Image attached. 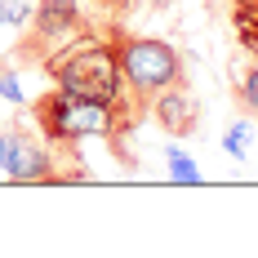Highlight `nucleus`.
<instances>
[{
    "label": "nucleus",
    "instance_id": "obj_1",
    "mask_svg": "<svg viewBox=\"0 0 258 258\" xmlns=\"http://www.w3.org/2000/svg\"><path fill=\"white\" fill-rule=\"evenodd\" d=\"M40 72H45L58 89H67V94L125 107V111L138 116V107L129 103L125 76H120V67H116V53H111L107 31H89V27H85L80 36H72L67 45H58V49L40 62ZM138 120H143V116H138Z\"/></svg>",
    "mask_w": 258,
    "mask_h": 258
},
{
    "label": "nucleus",
    "instance_id": "obj_2",
    "mask_svg": "<svg viewBox=\"0 0 258 258\" xmlns=\"http://www.w3.org/2000/svg\"><path fill=\"white\" fill-rule=\"evenodd\" d=\"M31 120L40 129V138L49 147H76L85 138H107L116 156H120V134H129L134 125H143L134 111L111 103H94V98H80L67 89H45L36 103H31Z\"/></svg>",
    "mask_w": 258,
    "mask_h": 258
},
{
    "label": "nucleus",
    "instance_id": "obj_3",
    "mask_svg": "<svg viewBox=\"0 0 258 258\" xmlns=\"http://www.w3.org/2000/svg\"><path fill=\"white\" fill-rule=\"evenodd\" d=\"M107 40H111V53H116V67L125 76L129 103L138 107V116L147 120V107L160 89L169 85H182L187 80V67H182V53L169 45V40H156V36H134L120 23H107Z\"/></svg>",
    "mask_w": 258,
    "mask_h": 258
},
{
    "label": "nucleus",
    "instance_id": "obj_4",
    "mask_svg": "<svg viewBox=\"0 0 258 258\" xmlns=\"http://www.w3.org/2000/svg\"><path fill=\"white\" fill-rule=\"evenodd\" d=\"M80 31H85L80 0H40V9H31V18H27V36L18 45V58L40 67L58 45H67Z\"/></svg>",
    "mask_w": 258,
    "mask_h": 258
},
{
    "label": "nucleus",
    "instance_id": "obj_5",
    "mask_svg": "<svg viewBox=\"0 0 258 258\" xmlns=\"http://www.w3.org/2000/svg\"><path fill=\"white\" fill-rule=\"evenodd\" d=\"M0 174L14 182H58V156L31 134L27 125H5L0 129Z\"/></svg>",
    "mask_w": 258,
    "mask_h": 258
},
{
    "label": "nucleus",
    "instance_id": "obj_6",
    "mask_svg": "<svg viewBox=\"0 0 258 258\" xmlns=\"http://www.w3.org/2000/svg\"><path fill=\"white\" fill-rule=\"evenodd\" d=\"M147 116H152L156 129H165L169 138H191V134L201 129V103L191 98L187 80L160 89V94L152 98V107H147Z\"/></svg>",
    "mask_w": 258,
    "mask_h": 258
},
{
    "label": "nucleus",
    "instance_id": "obj_7",
    "mask_svg": "<svg viewBox=\"0 0 258 258\" xmlns=\"http://www.w3.org/2000/svg\"><path fill=\"white\" fill-rule=\"evenodd\" d=\"M227 18L245 58H258V0H227Z\"/></svg>",
    "mask_w": 258,
    "mask_h": 258
},
{
    "label": "nucleus",
    "instance_id": "obj_8",
    "mask_svg": "<svg viewBox=\"0 0 258 258\" xmlns=\"http://www.w3.org/2000/svg\"><path fill=\"white\" fill-rule=\"evenodd\" d=\"M236 107H240V116H249L258 120V58H249L240 72H236Z\"/></svg>",
    "mask_w": 258,
    "mask_h": 258
},
{
    "label": "nucleus",
    "instance_id": "obj_9",
    "mask_svg": "<svg viewBox=\"0 0 258 258\" xmlns=\"http://www.w3.org/2000/svg\"><path fill=\"white\" fill-rule=\"evenodd\" d=\"M249 134H254V125H249V116L245 120H236L227 134H223V147H227V156H236V160H245V152H249Z\"/></svg>",
    "mask_w": 258,
    "mask_h": 258
},
{
    "label": "nucleus",
    "instance_id": "obj_10",
    "mask_svg": "<svg viewBox=\"0 0 258 258\" xmlns=\"http://www.w3.org/2000/svg\"><path fill=\"white\" fill-rule=\"evenodd\" d=\"M31 18V0H0V23L5 27H27Z\"/></svg>",
    "mask_w": 258,
    "mask_h": 258
},
{
    "label": "nucleus",
    "instance_id": "obj_11",
    "mask_svg": "<svg viewBox=\"0 0 258 258\" xmlns=\"http://www.w3.org/2000/svg\"><path fill=\"white\" fill-rule=\"evenodd\" d=\"M169 169H174V178H182V182H191V178H201V174H196V165H191V160H187V156L178 152V147H169Z\"/></svg>",
    "mask_w": 258,
    "mask_h": 258
},
{
    "label": "nucleus",
    "instance_id": "obj_12",
    "mask_svg": "<svg viewBox=\"0 0 258 258\" xmlns=\"http://www.w3.org/2000/svg\"><path fill=\"white\" fill-rule=\"evenodd\" d=\"M89 5H94V9L103 14L107 23H120V18L129 14V5H134V0H89Z\"/></svg>",
    "mask_w": 258,
    "mask_h": 258
},
{
    "label": "nucleus",
    "instance_id": "obj_13",
    "mask_svg": "<svg viewBox=\"0 0 258 258\" xmlns=\"http://www.w3.org/2000/svg\"><path fill=\"white\" fill-rule=\"evenodd\" d=\"M0 98H9V103H23V89L14 85V76H0Z\"/></svg>",
    "mask_w": 258,
    "mask_h": 258
},
{
    "label": "nucleus",
    "instance_id": "obj_14",
    "mask_svg": "<svg viewBox=\"0 0 258 258\" xmlns=\"http://www.w3.org/2000/svg\"><path fill=\"white\" fill-rule=\"evenodd\" d=\"M143 5H147V9H169L174 0H143Z\"/></svg>",
    "mask_w": 258,
    "mask_h": 258
}]
</instances>
